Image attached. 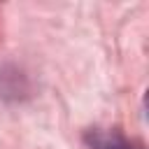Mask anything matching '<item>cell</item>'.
I'll list each match as a JSON object with an SVG mask.
<instances>
[{"label":"cell","mask_w":149,"mask_h":149,"mask_svg":"<svg viewBox=\"0 0 149 149\" xmlns=\"http://www.w3.org/2000/svg\"><path fill=\"white\" fill-rule=\"evenodd\" d=\"M86 144L88 149H142L137 142L128 140L121 130H102V128H93L86 133Z\"/></svg>","instance_id":"obj_1"}]
</instances>
